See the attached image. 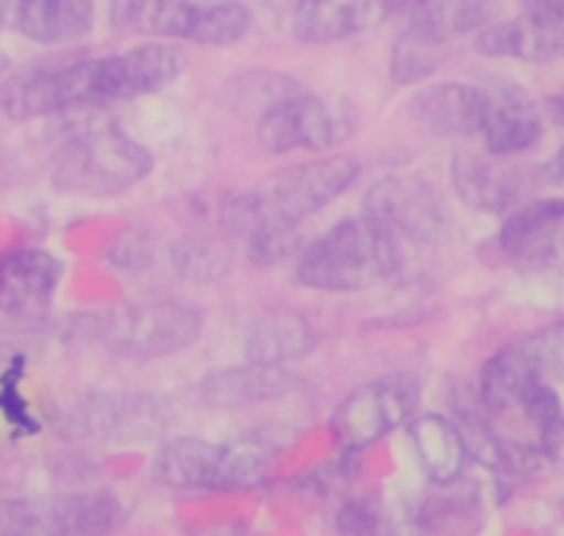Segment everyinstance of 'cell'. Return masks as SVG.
<instances>
[{"label":"cell","mask_w":564,"mask_h":536,"mask_svg":"<svg viewBox=\"0 0 564 536\" xmlns=\"http://www.w3.org/2000/svg\"><path fill=\"white\" fill-rule=\"evenodd\" d=\"M401 269L399 238L371 216H349L307 241L294 260V280L318 294H362Z\"/></svg>","instance_id":"6da1fadb"},{"label":"cell","mask_w":564,"mask_h":536,"mask_svg":"<svg viewBox=\"0 0 564 536\" xmlns=\"http://www.w3.org/2000/svg\"><path fill=\"white\" fill-rule=\"evenodd\" d=\"M282 440L271 431L214 442L205 437H166L153 457V479L175 492H241L263 481Z\"/></svg>","instance_id":"7a4b0ae2"},{"label":"cell","mask_w":564,"mask_h":536,"mask_svg":"<svg viewBox=\"0 0 564 536\" xmlns=\"http://www.w3.org/2000/svg\"><path fill=\"white\" fill-rule=\"evenodd\" d=\"M67 136L51 166V181L58 192L108 199L153 175L155 155L113 122L97 119V111L86 113V122L75 124Z\"/></svg>","instance_id":"3957f363"},{"label":"cell","mask_w":564,"mask_h":536,"mask_svg":"<svg viewBox=\"0 0 564 536\" xmlns=\"http://www.w3.org/2000/svg\"><path fill=\"white\" fill-rule=\"evenodd\" d=\"M188 56L175 42H141L128 51L73 62V91L80 111L159 95L183 78Z\"/></svg>","instance_id":"277c9868"},{"label":"cell","mask_w":564,"mask_h":536,"mask_svg":"<svg viewBox=\"0 0 564 536\" xmlns=\"http://www.w3.org/2000/svg\"><path fill=\"white\" fill-rule=\"evenodd\" d=\"M91 338L128 360H164L194 346L203 335V313L177 299L128 302L89 318Z\"/></svg>","instance_id":"5b68a950"},{"label":"cell","mask_w":564,"mask_h":536,"mask_svg":"<svg viewBox=\"0 0 564 536\" xmlns=\"http://www.w3.org/2000/svg\"><path fill=\"white\" fill-rule=\"evenodd\" d=\"M58 431L73 440L153 442L170 426V409L141 390H86L58 415Z\"/></svg>","instance_id":"8992f818"},{"label":"cell","mask_w":564,"mask_h":536,"mask_svg":"<svg viewBox=\"0 0 564 536\" xmlns=\"http://www.w3.org/2000/svg\"><path fill=\"white\" fill-rule=\"evenodd\" d=\"M421 387L406 373H388L351 390L329 418L335 446L340 451L362 453L417 415Z\"/></svg>","instance_id":"52a82bcc"},{"label":"cell","mask_w":564,"mask_h":536,"mask_svg":"<svg viewBox=\"0 0 564 536\" xmlns=\"http://www.w3.org/2000/svg\"><path fill=\"white\" fill-rule=\"evenodd\" d=\"M366 216L412 243H441L452 230L446 203L430 181L417 175H384L366 188Z\"/></svg>","instance_id":"ba28073f"},{"label":"cell","mask_w":564,"mask_h":536,"mask_svg":"<svg viewBox=\"0 0 564 536\" xmlns=\"http://www.w3.org/2000/svg\"><path fill=\"white\" fill-rule=\"evenodd\" d=\"M349 117L313 91L276 102L254 122L258 142L269 153H333L349 136Z\"/></svg>","instance_id":"9c48e42d"},{"label":"cell","mask_w":564,"mask_h":536,"mask_svg":"<svg viewBox=\"0 0 564 536\" xmlns=\"http://www.w3.org/2000/svg\"><path fill=\"white\" fill-rule=\"evenodd\" d=\"M360 175L362 166L357 158L324 153V158L302 161V164L282 169L263 194L276 216L300 225V221L333 208L344 194L355 188Z\"/></svg>","instance_id":"30bf717a"},{"label":"cell","mask_w":564,"mask_h":536,"mask_svg":"<svg viewBox=\"0 0 564 536\" xmlns=\"http://www.w3.org/2000/svg\"><path fill=\"white\" fill-rule=\"evenodd\" d=\"M29 536H113L124 523V506L108 490H75L20 497Z\"/></svg>","instance_id":"8fae6325"},{"label":"cell","mask_w":564,"mask_h":536,"mask_svg":"<svg viewBox=\"0 0 564 536\" xmlns=\"http://www.w3.org/2000/svg\"><path fill=\"white\" fill-rule=\"evenodd\" d=\"M479 86L487 100L485 124L479 133L485 153L509 161L534 150L545 133V117L529 89L507 75H487Z\"/></svg>","instance_id":"7c38bea8"},{"label":"cell","mask_w":564,"mask_h":536,"mask_svg":"<svg viewBox=\"0 0 564 536\" xmlns=\"http://www.w3.org/2000/svg\"><path fill=\"white\" fill-rule=\"evenodd\" d=\"M305 387V376L291 365H260L243 360L241 365L219 368L199 379L194 398L205 409H249L282 401Z\"/></svg>","instance_id":"4fadbf2b"},{"label":"cell","mask_w":564,"mask_h":536,"mask_svg":"<svg viewBox=\"0 0 564 536\" xmlns=\"http://www.w3.org/2000/svg\"><path fill=\"white\" fill-rule=\"evenodd\" d=\"M64 263L45 247H14L0 254V313L36 318L56 302Z\"/></svg>","instance_id":"5bb4252c"},{"label":"cell","mask_w":564,"mask_h":536,"mask_svg":"<svg viewBox=\"0 0 564 536\" xmlns=\"http://www.w3.org/2000/svg\"><path fill=\"white\" fill-rule=\"evenodd\" d=\"M410 0H305L289 14L291 40L307 47L335 45L377 29Z\"/></svg>","instance_id":"9a60e30c"},{"label":"cell","mask_w":564,"mask_h":536,"mask_svg":"<svg viewBox=\"0 0 564 536\" xmlns=\"http://www.w3.org/2000/svg\"><path fill=\"white\" fill-rule=\"evenodd\" d=\"M448 181L459 203L476 214H512L523 205L525 175L509 166L507 158L470 150L454 153L448 161Z\"/></svg>","instance_id":"2e32d148"},{"label":"cell","mask_w":564,"mask_h":536,"mask_svg":"<svg viewBox=\"0 0 564 536\" xmlns=\"http://www.w3.org/2000/svg\"><path fill=\"white\" fill-rule=\"evenodd\" d=\"M454 420L463 431L470 462L481 464L501 479H540L556 462V453L542 448L536 440L525 442L501 435L474 409H463L454 415Z\"/></svg>","instance_id":"e0dca14e"},{"label":"cell","mask_w":564,"mask_h":536,"mask_svg":"<svg viewBox=\"0 0 564 536\" xmlns=\"http://www.w3.org/2000/svg\"><path fill=\"white\" fill-rule=\"evenodd\" d=\"M487 100L479 84L441 80L423 86L410 100V117L432 139L479 136L485 124Z\"/></svg>","instance_id":"ac0fdd59"},{"label":"cell","mask_w":564,"mask_h":536,"mask_svg":"<svg viewBox=\"0 0 564 536\" xmlns=\"http://www.w3.org/2000/svg\"><path fill=\"white\" fill-rule=\"evenodd\" d=\"M404 429L412 459L432 486L465 479L470 457L457 420L441 413H417Z\"/></svg>","instance_id":"d6986e66"},{"label":"cell","mask_w":564,"mask_h":536,"mask_svg":"<svg viewBox=\"0 0 564 536\" xmlns=\"http://www.w3.org/2000/svg\"><path fill=\"white\" fill-rule=\"evenodd\" d=\"M95 0H9V23L36 45H69L95 25Z\"/></svg>","instance_id":"ffe728a7"},{"label":"cell","mask_w":564,"mask_h":536,"mask_svg":"<svg viewBox=\"0 0 564 536\" xmlns=\"http://www.w3.org/2000/svg\"><path fill=\"white\" fill-rule=\"evenodd\" d=\"M318 329L294 310L263 313L243 335V357L260 365H291L316 351Z\"/></svg>","instance_id":"44dd1931"},{"label":"cell","mask_w":564,"mask_h":536,"mask_svg":"<svg viewBox=\"0 0 564 536\" xmlns=\"http://www.w3.org/2000/svg\"><path fill=\"white\" fill-rule=\"evenodd\" d=\"M545 379L525 351L520 340L503 346L496 354L485 360L479 371V390H476V401H479L481 413L487 415H503L520 407L523 395L534 382Z\"/></svg>","instance_id":"7402d4cb"},{"label":"cell","mask_w":564,"mask_h":536,"mask_svg":"<svg viewBox=\"0 0 564 536\" xmlns=\"http://www.w3.org/2000/svg\"><path fill=\"white\" fill-rule=\"evenodd\" d=\"M404 12L406 23L452 45L454 40L476 36L496 23L501 0H410Z\"/></svg>","instance_id":"603a6c76"},{"label":"cell","mask_w":564,"mask_h":536,"mask_svg":"<svg viewBox=\"0 0 564 536\" xmlns=\"http://www.w3.org/2000/svg\"><path fill=\"white\" fill-rule=\"evenodd\" d=\"M481 519V495L476 484L459 479L452 484L432 486V495L415 508L417 530L423 534L457 536L459 530L476 528Z\"/></svg>","instance_id":"cb8c5ba5"},{"label":"cell","mask_w":564,"mask_h":536,"mask_svg":"<svg viewBox=\"0 0 564 536\" xmlns=\"http://www.w3.org/2000/svg\"><path fill=\"white\" fill-rule=\"evenodd\" d=\"M448 53H452L448 42L437 40V36L417 29V25L404 23V29L390 42L388 78L395 86L423 84L448 62Z\"/></svg>","instance_id":"d4e9b609"},{"label":"cell","mask_w":564,"mask_h":536,"mask_svg":"<svg viewBox=\"0 0 564 536\" xmlns=\"http://www.w3.org/2000/svg\"><path fill=\"white\" fill-rule=\"evenodd\" d=\"M305 91V86L296 78L276 69H247L241 75H232L219 91V100L227 111L243 113V117H254L258 122L265 111L276 106V102L289 100V97Z\"/></svg>","instance_id":"484cf974"},{"label":"cell","mask_w":564,"mask_h":536,"mask_svg":"<svg viewBox=\"0 0 564 536\" xmlns=\"http://www.w3.org/2000/svg\"><path fill=\"white\" fill-rule=\"evenodd\" d=\"M122 25L159 42H188L197 0H124Z\"/></svg>","instance_id":"4316f807"},{"label":"cell","mask_w":564,"mask_h":536,"mask_svg":"<svg viewBox=\"0 0 564 536\" xmlns=\"http://www.w3.org/2000/svg\"><path fill=\"white\" fill-rule=\"evenodd\" d=\"M170 269L192 285H214L232 269V249L210 236H181L170 243Z\"/></svg>","instance_id":"83f0119b"},{"label":"cell","mask_w":564,"mask_h":536,"mask_svg":"<svg viewBox=\"0 0 564 536\" xmlns=\"http://www.w3.org/2000/svg\"><path fill=\"white\" fill-rule=\"evenodd\" d=\"M254 25L252 9L243 0H197L188 45L230 47L249 36Z\"/></svg>","instance_id":"f1b7e54d"},{"label":"cell","mask_w":564,"mask_h":536,"mask_svg":"<svg viewBox=\"0 0 564 536\" xmlns=\"http://www.w3.org/2000/svg\"><path fill=\"white\" fill-rule=\"evenodd\" d=\"M302 241L300 225L285 221L282 216L271 214L260 227H254L247 238H243V252H247V263L254 269H276L282 263L300 258Z\"/></svg>","instance_id":"f546056e"},{"label":"cell","mask_w":564,"mask_h":536,"mask_svg":"<svg viewBox=\"0 0 564 536\" xmlns=\"http://www.w3.org/2000/svg\"><path fill=\"white\" fill-rule=\"evenodd\" d=\"M520 415L534 431V440L551 453L562 451L564 446V398L547 379H540L529 387L520 401Z\"/></svg>","instance_id":"4dcf8cb0"},{"label":"cell","mask_w":564,"mask_h":536,"mask_svg":"<svg viewBox=\"0 0 564 536\" xmlns=\"http://www.w3.org/2000/svg\"><path fill=\"white\" fill-rule=\"evenodd\" d=\"M335 536H401V525L379 495L346 497L333 517Z\"/></svg>","instance_id":"1f68e13d"},{"label":"cell","mask_w":564,"mask_h":536,"mask_svg":"<svg viewBox=\"0 0 564 536\" xmlns=\"http://www.w3.org/2000/svg\"><path fill=\"white\" fill-rule=\"evenodd\" d=\"M23 360L9 362L0 371V420L14 431V435H34L40 431V420L31 413V404L23 395Z\"/></svg>","instance_id":"d6a6232c"},{"label":"cell","mask_w":564,"mask_h":536,"mask_svg":"<svg viewBox=\"0 0 564 536\" xmlns=\"http://www.w3.org/2000/svg\"><path fill=\"white\" fill-rule=\"evenodd\" d=\"M520 343L525 346V351L536 362L542 376L547 379L551 373L564 376V318L551 324V327L540 329V332L525 335V338H520Z\"/></svg>","instance_id":"836d02e7"},{"label":"cell","mask_w":564,"mask_h":536,"mask_svg":"<svg viewBox=\"0 0 564 536\" xmlns=\"http://www.w3.org/2000/svg\"><path fill=\"white\" fill-rule=\"evenodd\" d=\"M111 263L122 272H141L144 265L153 263V243L139 232H128L122 236V241L113 243Z\"/></svg>","instance_id":"e575fe53"},{"label":"cell","mask_w":564,"mask_h":536,"mask_svg":"<svg viewBox=\"0 0 564 536\" xmlns=\"http://www.w3.org/2000/svg\"><path fill=\"white\" fill-rule=\"evenodd\" d=\"M520 7L531 20H545V23L564 20V0H520Z\"/></svg>","instance_id":"d590c367"},{"label":"cell","mask_w":564,"mask_h":536,"mask_svg":"<svg viewBox=\"0 0 564 536\" xmlns=\"http://www.w3.org/2000/svg\"><path fill=\"white\" fill-rule=\"evenodd\" d=\"M542 117H545V122L564 128V86L545 97V102H542Z\"/></svg>","instance_id":"8d00e7d4"},{"label":"cell","mask_w":564,"mask_h":536,"mask_svg":"<svg viewBox=\"0 0 564 536\" xmlns=\"http://www.w3.org/2000/svg\"><path fill=\"white\" fill-rule=\"evenodd\" d=\"M542 175L551 183H556V186H564V144L547 158V164L542 166Z\"/></svg>","instance_id":"74e56055"},{"label":"cell","mask_w":564,"mask_h":536,"mask_svg":"<svg viewBox=\"0 0 564 536\" xmlns=\"http://www.w3.org/2000/svg\"><path fill=\"white\" fill-rule=\"evenodd\" d=\"M12 58L7 56V53H0V91L7 89V84H9V78H12Z\"/></svg>","instance_id":"f35d334b"},{"label":"cell","mask_w":564,"mask_h":536,"mask_svg":"<svg viewBox=\"0 0 564 536\" xmlns=\"http://www.w3.org/2000/svg\"><path fill=\"white\" fill-rule=\"evenodd\" d=\"M271 7L276 9V12H285V14H291L294 12L296 7H302V3H305V0H269Z\"/></svg>","instance_id":"ab89813d"}]
</instances>
